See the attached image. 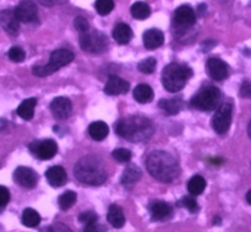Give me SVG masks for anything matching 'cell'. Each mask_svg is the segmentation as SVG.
Here are the masks:
<instances>
[{
	"mask_svg": "<svg viewBox=\"0 0 251 232\" xmlns=\"http://www.w3.org/2000/svg\"><path fill=\"white\" fill-rule=\"evenodd\" d=\"M133 98L139 104H148L153 100L154 91L148 84H138L133 90Z\"/></svg>",
	"mask_w": 251,
	"mask_h": 232,
	"instance_id": "7402d4cb",
	"label": "cell"
},
{
	"mask_svg": "<svg viewBox=\"0 0 251 232\" xmlns=\"http://www.w3.org/2000/svg\"><path fill=\"white\" fill-rule=\"evenodd\" d=\"M174 28L177 32L183 33L196 24V11L190 5H181L174 13Z\"/></svg>",
	"mask_w": 251,
	"mask_h": 232,
	"instance_id": "ba28073f",
	"label": "cell"
},
{
	"mask_svg": "<svg viewBox=\"0 0 251 232\" xmlns=\"http://www.w3.org/2000/svg\"><path fill=\"white\" fill-rule=\"evenodd\" d=\"M89 135L95 141H102L108 135V126L103 121H95L89 126Z\"/></svg>",
	"mask_w": 251,
	"mask_h": 232,
	"instance_id": "484cf974",
	"label": "cell"
},
{
	"mask_svg": "<svg viewBox=\"0 0 251 232\" xmlns=\"http://www.w3.org/2000/svg\"><path fill=\"white\" fill-rule=\"evenodd\" d=\"M14 180L20 187L32 189L37 185L38 175L30 167H18L14 172Z\"/></svg>",
	"mask_w": 251,
	"mask_h": 232,
	"instance_id": "7c38bea8",
	"label": "cell"
},
{
	"mask_svg": "<svg viewBox=\"0 0 251 232\" xmlns=\"http://www.w3.org/2000/svg\"><path fill=\"white\" fill-rule=\"evenodd\" d=\"M72 109H73L72 101L64 96H58V98L53 99V101L50 103L52 115L58 120L68 119L72 114Z\"/></svg>",
	"mask_w": 251,
	"mask_h": 232,
	"instance_id": "5bb4252c",
	"label": "cell"
},
{
	"mask_svg": "<svg viewBox=\"0 0 251 232\" xmlns=\"http://www.w3.org/2000/svg\"><path fill=\"white\" fill-rule=\"evenodd\" d=\"M192 76V69L186 64L170 63L163 69L161 82L164 88L170 93L180 91L186 86L190 77Z\"/></svg>",
	"mask_w": 251,
	"mask_h": 232,
	"instance_id": "277c9868",
	"label": "cell"
},
{
	"mask_svg": "<svg viewBox=\"0 0 251 232\" xmlns=\"http://www.w3.org/2000/svg\"><path fill=\"white\" fill-rule=\"evenodd\" d=\"M231 114L233 106L230 103H224L216 110L212 119V127L218 135H224L228 132L231 124Z\"/></svg>",
	"mask_w": 251,
	"mask_h": 232,
	"instance_id": "9c48e42d",
	"label": "cell"
},
{
	"mask_svg": "<svg viewBox=\"0 0 251 232\" xmlns=\"http://www.w3.org/2000/svg\"><path fill=\"white\" fill-rule=\"evenodd\" d=\"M80 37V47L86 52L91 53H102L107 48V38L100 31H88V32L79 33Z\"/></svg>",
	"mask_w": 251,
	"mask_h": 232,
	"instance_id": "52a82bcc",
	"label": "cell"
},
{
	"mask_svg": "<svg viewBox=\"0 0 251 232\" xmlns=\"http://www.w3.org/2000/svg\"><path fill=\"white\" fill-rule=\"evenodd\" d=\"M74 175L79 182L88 185H101L107 179L105 164L94 156H86L79 159L74 167Z\"/></svg>",
	"mask_w": 251,
	"mask_h": 232,
	"instance_id": "3957f363",
	"label": "cell"
},
{
	"mask_svg": "<svg viewBox=\"0 0 251 232\" xmlns=\"http://www.w3.org/2000/svg\"><path fill=\"white\" fill-rule=\"evenodd\" d=\"M84 232H105V227L99 225L98 222H94V224L84 225Z\"/></svg>",
	"mask_w": 251,
	"mask_h": 232,
	"instance_id": "ab89813d",
	"label": "cell"
},
{
	"mask_svg": "<svg viewBox=\"0 0 251 232\" xmlns=\"http://www.w3.org/2000/svg\"><path fill=\"white\" fill-rule=\"evenodd\" d=\"M9 58H10L13 62H16V63H20V62L25 61V57H26V53L25 51L23 50L21 47H18V46H14L9 50L8 52Z\"/></svg>",
	"mask_w": 251,
	"mask_h": 232,
	"instance_id": "d6a6232c",
	"label": "cell"
},
{
	"mask_svg": "<svg viewBox=\"0 0 251 232\" xmlns=\"http://www.w3.org/2000/svg\"><path fill=\"white\" fill-rule=\"evenodd\" d=\"M160 109H163L166 114L169 115H176V114L180 113L181 109L183 108V101L182 99L178 96V98H171V99H163L159 103Z\"/></svg>",
	"mask_w": 251,
	"mask_h": 232,
	"instance_id": "d4e9b609",
	"label": "cell"
},
{
	"mask_svg": "<svg viewBox=\"0 0 251 232\" xmlns=\"http://www.w3.org/2000/svg\"><path fill=\"white\" fill-rule=\"evenodd\" d=\"M79 221L83 225H89L94 224V222H98V214L94 211H85L83 214H80L79 216Z\"/></svg>",
	"mask_w": 251,
	"mask_h": 232,
	"instance_id": "d590c367",
	"label": "cell"
},
{
	"mask_svg": "<svg viewBox=\"0 0 251 232\" xmlns=\"http://www.w3.org/2000/svg\"><path fill=\"white\" fill-rule=\"evenodd\" d=\"M112 157L117 162L126 163V162L131 161L132 152L129 151V149H126V148H117L112 152Z\"/></svg>",
	"mask_w": 251,
	"mask_h": 232,
	"instance_id": "836d02e7",
	"label": "cell"
},
{
	"mask_svg": "<svg viewBox=\"0 0 251 232\" xmlns=\"http://www.w3.org/2000/svg\"><path fill=\"white\" fill-rule=\"evenodd\" d=\"M240 96L251 99V82H244L240 87Z\"/></svg>",
	"mask_w": 251,
	"mask_h": 232,
	"instance_id": "f35d334b",
	"label": "cell"
},
{
	"mask_svg": "<svg viewBox=\"0 0 251 232\" xmlns=\"http://www.w3.org/2000/svg\"><path fill=\"white\" fill-rule=\"evenodd\" d=\"M103 90L107 95H121V94H126L129 90V83L125 79L120 78V77L112 76L108 78Z\"/></svg>",
	"mask_w": 251,
	"mask_h": 232,
	"instance_id": "e0dca14e",
	"label": "cell"
},
{
	"mask_svg": "<svg viewBox=\"0 0 251 232\" xmlns=\"http://www.w3.org/2000/svg\"><path fill=\"white\" fill-rule=\"evenodd\" d=\"M147 169L151 177L163 183H170L180 175L177 161L165 151H153L147 158Z\"/></svg>",
	"mask_w": 251,
	"mask_h": 232,
	"instance_id": "6da1fadb",
	"label": "cell"
},
{
	"mask_svg": "<svg viewBox=\"0 0 251 232\" xmlns=\"http://www.w3.org/2000/svg\"><path fill=\"white\" fill-rule=\"evenodd\" d=\"M142 177V172L136 164H129L127 168L123 171L122 177H121V183L123 187L132 188Z\"/></svg>",
	"mask_w": 251,
	"mask_h": 232,
	"instance_id": "ffe728a7",
	"label": "cell"
},
{
	"mask_svg": "<svg viewBox=\"0 0 251 232\" xmlns=\"http://www.w3.org/2000/svg\"><path fill=\"white\" fill-rule=\"evenodd\" d=\"M38 1L45 6H53V5H57V4L63 3L64 0H38Z\"/></svg>",
	"mask_w": 251,
	"mask_h": 232,
	"instance_id": "b9f144b4",
	"label": "cell"
},
{
	"mask_svg": "<svg viewBox=\"0 0 251 232\" xmlns=\"http://www.w3.org/2000/svg\"><path fill=\"white\" fill-rule=\"evenodd\" d=\"M164 43V33L158 29H151L143 35V45L147 50H155Z\"/></svg>",
	"mask_w": 251,
	"mask_h": 232,
	"instance_id": "d6986e66",
	"label": "cell"
},
{
	"mask_svg": "<svg viewBox=\"0 0 251 232\" xmlns=\"http://www.w3.org/2000/svg\"><path fill=\"white\" fill-rule=\"evenodd\" d=\"M74 59V53L72 51L66 50V48H59L50 53V63L45 66H36L33 67L32 73L37 77H48L50 74L59 71L62 67L67 66Z\"/></svg>",
	"mask_w": 251,
	"mask_h": 232,
	"instance_id": "5b68a950",
	"label": "cell"
},
{
	"mask_svg": "<svg viewBox=\"0 0 251 232\" xmlns=\"http://www.w3.org/2000/svg\"><path fill=\"white\" fill-rule=\"evenodd\" d=\"M74 26H75V29L78 30L79 33H84L89 31V23L85 18H83V16L75 18V20H74Z\"/></svg>",
	"mask_w": 251,
	"mask_h": 232,
	"instance_id": "74e56055",
	"label": "cell"
},
{
	"mask_svg": "<svg viewBox=\"0 0 251 232\" xmlns=\"http://www.w3.org/2000/svg\"><path fill=\"white\" fill-rule=\"evenodd\" d=\"M48 232H73L71 229H69L67 225L62 224V222H57V224L52 225Z\"/></svg>",
	"mask_w": 251,
	"mask_h": 232,
	"instance_id": "60d3db41",
	"label": "cell"
},
{
	"mask_svg": "<svg viewBox=\"0 0 251 232\" xmlns=\"http://www.w3.org/2000/svg\"><path fill=\"white\" fill-rule=\"evenodd\" d=\"M206 9H207V6L204 5V4H202V5H200V6H199V14H200V15L203 16V10L206 11Z\"/></svg>",
	"mask_w": 251,
	"mask_h": 232,
	"instance_id": "ee69618b",
	"label": "cell"
},
{
	"mask_svg": "<svg viewBox=\"0 0 251 232\" xmlns=\"http://www.w3.org/2000/svg\"><path fill=\"white\" fill-rule=\"evenodd\" d=\"M156 67V59L154 57H148L143 61H141L138 63V69L139 72L144 74H151L155 71Z\"/></svg>",
	"mask_w": 251,
	"mask_h": 232,
	"instance_id": "1f68e13d",
	"label": "cell"
},
{
	"mask_svg": "<svg viewBox=\"0 0 251 232\" xmlns=\"http://www.w3.org/2000/svg\"><path fill=\"white\" fill-rule=\"evenodd\" d=\"M151 13V6H149L148 4L143 3V1H137V3H134L131 8L132 16H133L134 19H137V20H144V19L149 18Z\"/></svg>",
	"mask_w": 251,
	"mask_h": 232,
	"instance_id": "83f0119b",
	"label": "cell"
},
{
	"mask_svg": "<svg viewBox=\"0 0 251 232\" xmlns=\"http://www.w3.org/2000/svg\"><path fill=\"white\" fill-rule=\"evenodd\" d=\"M207 72H208L209 77L217 82L224 81L229 76L228 64L222 61L221 58L217 57L209 58L208 62H207Z\"/></svg>",
	"mask_w": 251,
	"mask_h": 232,
	"instance_id": "4fadbf2b",
	"label": "cell"
},
{
	"mask_svg": "<svg viewBox=\"0 0 251 232\" xmlns=\"http://www.w3.org/2000/svg\"><path fill=\"white\" fill-rule=\"evenodd\" d=\"M9 202H10V192L8 190V188L0 185V212L3 211Z\"/></svg>",
	"mask_w": 251,
	"mask_h": 232,
	"instance_id": "8d00e7d4",
	"label": "cell"
},
{
	"mask_svg": "<svg viewBox=\"0 0 251 232\" xmlns=\"http://www.w3.org/2000/svg\"><path fill=\"white\" fill-rule=\"evenodd\" d=\"M151 215L154 221H164L171 217L173 207L165 202H155L151 205Z\"/></svg>",
	"mask_w": 251,
	"mask_h": 232,
	"instance_id": "ac0fdd59",
	"label": "cell"
},
{
	"mask_svg": "<svg viewBox=\"0 0 251 232\" xmlns=\"http://www.w3.org/2000/svg\"><path fill=\"white\" fill-rule=\"evenodd\" d=\"M246 202L251 205V190H249L248 194H246Z\"/></svg>",
	"mask_w": 251,
	"mask_h": 232,
	"instance_id": "bcb514c9",
	"label": "cell"
},
{
	"mask_svg": "<svg viewBox=\"0 0 251 232\" xmlns=\"http://www.w3.org/2000/svg\"><path fill=\"white\" fill-rule=\"evenodd\" d=\"M221 90L217 87L206 86L200 89L190 101V106L200 111H212L218 106Z\"/></svg>",
	"mask_w": 251,
	"mask_h": 232,
	"instance_id": "8992f818",
	"label": "cell"
},
{
	"mask_svg": "<svg viewBox=\"0 0 251 232\" xmlns=\"http://www.w3.org/2000/svg\"><path fill=\"white\" fill-rule=\"evenodd\" d=\"M95 8L99 15L106 16L115 8V1L113 0H96Z\"/></svg>",
	"mask_w": 251,
	"mask_h": 232,
	"instance_id": "4dcf8cb0",
	"label": "cell"
},
{
	"mask_svg": "<svg viewBox=\"0 0 251 232\" xmlns=\"http://www.w3.org/2000/svg\"><path fill=\"white\" fill-rule=\"evenodd\" d=\"M248 134H249V137L251 139V121H250V124H249V126H248Z\"/></svg>",
	"mask_w": 251,
	"mask_h": 232,
	"instance_id": "7dc6e473",
	"label": "cell"
},
{
	"mask_svg": "<svg viewBox=\"0 0 251 232\" xmlns=\"http://www.w3.org/2000/svg\"><path fill=\"white\" fill-rule=\"evenodd\" d=\"M0 25L11 36L18 35L20 30V21L16 18L15 11L10 9L0 11Z\"/></svg>",
	"mask_w": 251,
	"mask_h": 232,
	"instance_id": "9a60e30c",
	"label": "cell"
},
{
	"mask_svg": "<svg viewBox=\"0 0 251 232\" xmlns=\"http://www.w3.org/2000/svg\"><path fill=\"white\" fill-rule=\"evenodd\" d=\"M213 46H216V42H214V41H212V40H207L206 42H203L202 43V47H203V52H207V51H209L211 50L212 47H213Z\"/></svg>",
	"mask_w": 251,
	"mask_h": 232,
	"instance_id": "7bdbcfd3",
	"label": "cell"
},
{
	"mask_svg": "<svg viewBox=\"0 0 251 232\" xmlns=\"http://www.w3.org/2000/svg\"><path fill=\"white\" fill-rule=\"evenodd\" d=\"M112 36L117 43H120V45H127L131 41L133 32H132V29L127 24L121 23L115 26V29L112 31Z\"/></svg>",
	"mask_w": 251,
	"mask_h": 232,
	"instance_id": "44dd1931",
	"label": "cell"
},
{
	"mask_svg": "<svg viewBox=\"0 0 251 232\" xmlns=\"http://www.w3.org/2000/svg\"><path fill=\"white\" fill-rule=\"evenodd\" d=\"M30 151L37 158L42 161L52 159L57 154L58 146L53 140H45V141H33L30 144Z\"/></svg>",
	"mask_w": 251,
	"mask_h": 232,
	"instance_id": "30bf717a",
	"label": "cell"
},
{
	"mask_svg": "<svg viewBox=\"0 0 251 232\" xmlns=\"http://www.w3.org/2000/svg\"><path fill=\"white\" fill-rule=\"evenodd\" d=\"M76 202V194L72 190H68V192L63 193L62 195L58 199V204H59V207L62 210H68L75 204Z\"/></svg>",
	"mask_w": 251,
	"mask_h": 232,
	"instance_id": "f546056e",
	"label": "cell"
},
{
	"mask_svg": "<svg viewBox=\"0 0 251 232\" xmlns=\"http://www.w3.org/2000/svg\"><path fill=\"white\" fill-rule=\"evenodd\" d=\"M206 179L201 175H194L191 179L188 180L187 183V189L190 192V194L192 195H200L203 193V190L206 189Z\"/></svg>",
	"mask_w": 251,
	"mask_h": 232,
	"instance_id": "4316f807",
	"label": "cell"
},
{
	"mask_svg": "<svg viewBox=\"0 0 251 232\" xmlns=\"http://www.w3.org/2000/svg\"><path fill=\"white\" fill-rule=\"evenodd\" d=\"M115 131L118 136L128 141L142 142L151 139L154 134V126L149 119L136 115L118 120L115 124Z\"/></svg>",
	"mask_w": 251,
	"mask_h": 232,
	"instance_id": "7a4b0ae2",
	"label": "cell"
},
{
	"mask_svg": "<svg viewBox=\"0 0 251 232\" xmlns=\"http://www.w3.org/2000/svg\"><path fill=\"white\" fill-rule=\"evenodd\" d=\"M180 204L182 205L183 207H186V209L188 210L190 212H197L199 211V204H197L196 199L192 197H183L182 199H181Z\"/></svg>",
	"mask_w": 251,
	"mask_h": 232,
	"instance_id": "e575fe53",
	"label": "cell"
},
{
	"mask_svg": "<svg viewBox=\"0 0 251 232\" xmlns=\"http://www.w3.org/2000/svg\"><path fill=\"white\" fill-rule=\"evenodd\" d=\"M36 104H37V99L36 98L26 99V100H24L23 103L19 105L16 113H18V115L20 116L21 119L27 120L28 121V120H31L33 117Z\"/></svg>",
	"mask_w": 251,
	"mask_h": 232,
	"instance_id": "cb8c5ba5",
	"label": "cell"
},
{
	"mask_svg": "<svg viewBox=\"0 0 251 232\" xmlns=\"http://www.w3.org/2000/svg\"><path fill=\"white\" fill-rule=\"evenodd\" d=\"M46 179L50 183V185L54 188H59L66 185L68 182V175L64 168L60 166L50 167L46 172Z\"/></svg>",
	"mask_w": 251,
	"mask_h": 232,
	"instance_id": "2e32d148",
	"label": "cell"
},
{
	"mask_svg": "<svg viewBox=\"0 0 251 232\" xmlns=\"http://www.w3.org/2000/svg\"><path fill=\"white\" fill-rule=\"evenodd\" d=\"M222 159L219 158V157H216V158H212L211 159V163H213V164H221L222 163Z\"/></svg>",
	"mask_w": 251,
	"mask_h": 232,
	"instance_id": "f6af8a7d",
	"label": "cell"
},
{
	"mask_svg": "<svg viewBox=\"0 0 251 232\" xmlns=\"http://www.w3.org/2000/svg\"><path fill=\"white\" fill-rule=\"evenodd\" d=\"M21 221L25 226L27 227H36L40 225L41 222V216L36 210L27 207V209L24 210L23 216H21Z\"/></svg>",
	"mask_w": 251,
	"mask_h": 232,
	"instance_id": "f1b7e54d",
	"label": "cell"
},
{
	"mask_svg": "<svg viewBox=\"0 0 251 232\" xmlns=\"http://www.w3.org/2000/svg\"><path fill=\"white\" fill-rule=\"evenodd\" d=\"M14 11L20 23L31 24L38 20L37 6L32 0H21Z\"/></svg>",
	"mask_w": 251,
	"mask_h": 232,
	"instance_id": "8fae6325",
	"label": "cell"
},
{
	"mask_svg": "<svg viewBox=\"0 0 251 232\" xmlns=\"http://www.w3.org/2000/svg\"><path fill=\"white\" fill-rule=\"evenodd\" d=\"M107 221L112 225L113 227L116 229H121L123 227L126 222V217L125 214H123L122 209H121L118 205H111L108 207V211H107Z\"/></svg>",
	"mask_w": 251,
	"mask_h": 232,
	"instance_id": "603a6c76",
	"label": "cell"
}]
</instances>
